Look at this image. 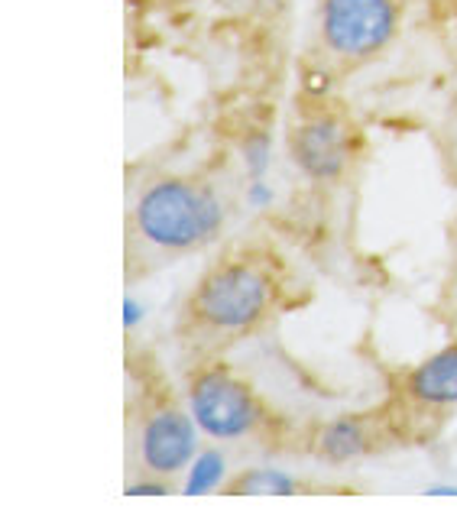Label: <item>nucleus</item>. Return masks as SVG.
Returning a JSON list of instances; mask_svg holds the SVG:
<instances>
[{
  "instance_id": "nucleus-1",
  "label": "nucleus",
  "mask_w": 457,
  "mask_h": 512,
  "mask_svg": "<svg viewBox=\"0 0 457 512\" xmlns=\"http://www.w3.org/2000/svg\"><path fill=\"white\" fill-rule=\"evenodd\" d=\"M279 302L273 263L253 253L211 263L182 308V334L195 344H231L260 331Z\"/></svg>"
},
{
  "instance_id": "nucleus-2",
  "label": "nucleus",
  "mask_w": 457,
  "mask_h": 512,
  "mask_svg": "<svg viewBox=\"0 0 457 512\" xmlns=\"http://www.w3.org/2000/svg\"><path fill=\"white\" fill-rule=\"evenodd\" d=\"M227 211L208 182L166 175L140 192L130 211V231L153 253L188 256L214 244L224 231Z\"/></svg>"
},
{
  "instance_id": "nucleus-3",
  "label": "nucleus",
  "mask_w": 457,
  "mask_h": 512,
  "mask_svg": "<svg viewBox=\"0 0 457 512\" xmlns=\"http://www.w3.org/2000/svg\"><path fill=\"white\" fill-rule=\"evenodd\" d=\"M185 406L211 441L260 438L273 425L263 396L227 363H198L188 376Z\"/></svg>"
},
{
  "instance_id": "nucleus-4",
  "label": "nucleus",
  "mask_w": 457,
  "mask_h": 512,
  "mask_svg": "<svg viewBox=\"0 0 457 512\" xmlns=\"http://www.w3.org/2000/svg\"><path fill=\"white\" fill-rule=\"evenodd\" d=\"M399 23V0H318V43L341 65H364L383 56Z\"/></svg>"
},
{
  "instance_id": "nucleus-5",
  "label": "nucleus",
  "mask_w": 457,
  "mask_h": 512,
  "mask_svg": "<svg viewBox=\"0 0 457 512\" xmlns=\"http://www.w3.org/2000/svg\"><path fill=\"white\" fill-rule=\"evenodd\" d=\"M289 156L312 182H341L357 159V130L344 114L305 111L289 127Z\"/></svg>"
},
{
  "instance_id": "nucleus-6",
  "label": "nucleus",
  "mask_w": 457,
  "mask_h": 512,
  "mask_svg": "<svg viewBox=\"0 0 457 512\" xmlns=\"http://www.w3.org/2000/svg\"><path fill=\"white\" fill-rule=\"evenodd\" d=\"M198 422L192 419L188 406L179 402H156L143 412L137 428V451L143 474L166 477L185 474L188 464L198 454Z\"/></svg>"
},
{
  "instance_id": "nucleus-7",
  "label": "nucleus",
  "mask_w": 457,
  "mask_h": 512,
  "mask_svg": "<svg viewBox=\"0 0 457 512\" xmlns=\"http://www.w3.org/2000/svg\"><path fill=\"white\" fill-rule=\"evenodd\" d=\"M399 393L412 409H425L435 415L457 409V341L415 363L402 376Z\"/></svg>"
},
{
  "instance_id": "nucleus-8",
  "label": "nucleus",
  "mask_w": 457,
  "mask_h": 512,
  "mask_svg": "<svg viewBox=\"0 0 457 512\" xmlns=\"http://www.w3.org/2000/svg\"><path fill=\"white\" fill-rule=\"evenodd\" d=\"M376 448H380V438L367 415H341V419L321 425L312 441V451L325 464H354Z\"/></svg>"
},
{
  "instance_id": "nucleus-9",
  "label": "nucleus",
  "mask_w": 457,
  "mask_h": 512,
  "mask_svg": "<svg viewBox=\"0 0 457 512\" xmlns=\"http://www.w3.org/2000/svg\"><path fill=\"white\" fill-rule=\"evenodd\" d=\"M312 490L315 487L308 480H299L289 470H276V467H247L237 477L224 480L221 487L224 496H257V500H270V496L289 500V496H305Z\"/></svg>"
},
{
  "instance_id": "nucleus-10",
  "label": "nucleus",
  "mask_w": 457,
  "mask_h": 512,
  "mask_svg": "<svg viewBox=\"0 0 457 512\" xmlns=\"http://www.w3.org/2000/svg\"><path fill=\"white\" fill-rule=\"evenodd\" d=\"M227 480V461L221 451H198L195 461L185 470V496H205L211 490H221Z\"/></svg>"
},
{
  "instance_id": "nucleus-11",
  "label": "nucleus",
  "mask_w": 457,
  "mask_h": 512,
  "mask_svg": "<svg viewBox=\"0 0 457 512\" xmlns=\"http://www.w3.org/2000/svg\"><path fill=\"white\" fill-rule=\"evenodd\" d=\"M270 153H273V146H270V137H266V133H253V137L244 143V163H247L250 179H263L266 169H270Z\"/></svg>"
},
{
  "instance_id": "nucleus-12",
  "label": "nucleus",
  "mask_w": 457,
  "mask_h": 512,
  "mask_svg": "<svg viewBox=\"0 0 457 512\" xmlns=\"http://www.w3.org/2000/svg\"><path fill=\"white\" fill-rule=\"evenodd\" d=\"M169 480L166 477H153V474H146L143 480L137 483H130L127 487V496H169Z\"/></svg>"
},
{
  "instance_id": "nucleus-13",
  "label": "nucleus",
  "mask_w": 457,
  "mask_h": 512,
  "mask_svg": "<svg viewBox=\"0 0 457 512\" xmlns=\"http://www.w3.org/2000/svg\"><path fill=\"white\" fill-rule=\"evenodd\" d=\"M247 201L253 208H266L273 201V188L266 185L263 179H250V188H247Z\"/></svg>"
},
{
  "instance_id": "nucleus-14",
  "label": "nucleus",
  "mask_w": 457,
  "mask_h": 512,
  "mask_svg": "<svg viewBox=\"0 0 457 512\" xmlns=\"http://www.w3.org/2000/svg\"><path fill=\"white\" fill-rule=\"evenodd\" d=\"M143 312H146L143 302H140V299H133V295H127V299H124V331H133V328H137L140 321H143Z\"/></svg>"
},
{
  "instance_id": "nucleus-15",
  "label": "nucleus",
  "mask_w": 457,
  "mask_h": 512,
  "mask_svg": "<svg viewBox=\"0 0 457 512\" xmlns=\"http://www.w3.org/2000/svg\"><path fill=\"white\" fill-rule=\"evenodd\" d=\"M425 496H457V487H428Z\"/></svg>"
},
{
  "instance_id": "nucleus-16",
  "label": "nucleus",
  "mask_w": 457,
  "mask_h": 512,
  "mask_svg": "<svg viewBox=\"0 0 457 512\" xmlns=\"http://www.w3.org/2000/svg\"><path fill=\"white\" fill-rule=\"evenodd\" d=\"M454 107H457V88H454Z\"/></svg>"
}]
</instances>
